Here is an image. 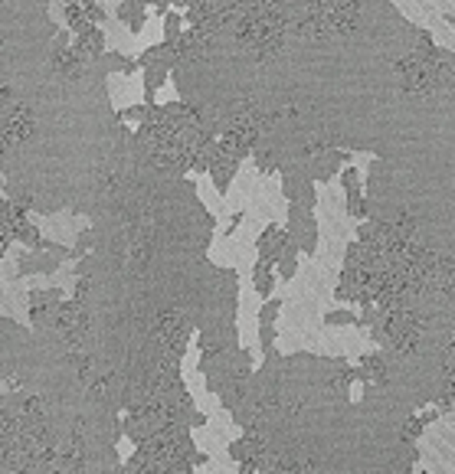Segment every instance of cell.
Returning <instances> with one entry per match:
<instances>
[{
	"label": "cell",
	"mask_w": 455,
	"mask_h": 474,
	"mask_svg": "<svg viewBox=\"0 0 455 474\" xmlns=\"http://www.w3.org/2000/svg\"><path fill=\"white\" fill-rule=\"evenodd\" d=\"M65 20H69V30L76 33V36H82L86 30H92V20L86 17V10L79 7L76 0H69V3H65Z\"/></svg>",
	"instance_id": "7a4b0ae2"
},
{
	"label": "cell",
	"mask_w": 455,
	"mask_h": 474,
	"mask_svg": "<svg viewBox=\"0 0 455 474\" xmlns=\"http://www.w3.org/2000/svg\"><path fill=\"white\" fill-rule=\"evenodd\" d=\"M449 23H455V17H449Z\"/></svg>",
	"instance_id": "277c9868"
},
{
	"label": "cell",
	"mask_w": 455,
	"mask_h": 474,
	"mask_svg": "<svg viewBox=\"0 0 455 474\" xmlns=\"http://www.w3.org/2000/svg\"><path fill=\"white\" fill-rule=\"evenodd\" d=\"M86 17H88V20H102V17H105V10H102V7H95V3H86Z\"/></svg>",
	"instance_id": "3957f363"
},
{
	"label": "cell",
	"mask_w": 455,
	"mask_h": 474,
	"mask_svg": "<svg viewBox=\"0 0 455 474\" xmlns=\"http://www.w3.org/2000/svg\"><path fill=\"white\" fill-rule=\"evenodd\" d=\"M53 65H56V72H63V76H79L82 72V59H79L76 49H59L53 56Z\"/></svg>",
	"instance_id": "6da1fadb"
}]
</instances>
